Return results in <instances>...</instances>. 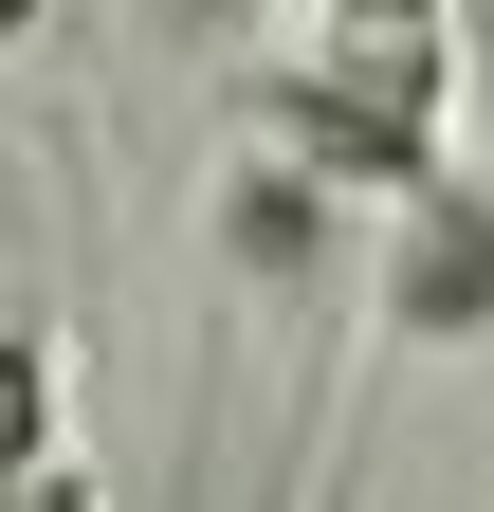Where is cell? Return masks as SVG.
<instances>
[{
	"label": "cell",
	"instance_id": "obj_4",
	"mask_svg": "<svg viewBox=\"0 0 494 512\" xmlns=\"http://www.w3.org/2000/svg\"><path fill=\"white\" fill-rule=\"evenodd\" d=\"M74 439H55V330H0V512H19Z\"/></svg>",
	"mask_w": 494,
	"mask_h": 512
},
{
	"label": "cell",
	"instance_id": "obj_2",
	"mask_svg": "<svg viewBox=\"0 0 494 512\" xmlns=\"http://www.w3.org/2000/svg\"><path fill=\"white\" fill-rule=\"evenodd\" d=\"M293 74H330L348 110H385L403 147H440V128H458V0H330V37L293 55Z\"/></svg>",
	"mask_w": 494,
	"mask_h": 512
},
{
	"label": "cell",
	"instance_id": "obj_3",
	"mask_svg": "<svg viewBox=\"0 0 494 512\" xmlns=\"http://www.w3.org/2000/svg\"><path fill=\"white\" fill-rule=\"evenodd\" d=\"M220 275L275 293V311H312V293L348 275V202H330V183H293L275 147H238V165H220Z\"/></svg>",
	"mask_w": 494,
	"mask_h": 512
},
{
	"label": "cell",
	"instance_id": "obj_5",
	"mask_svg": "<svg viewBox=\"0 0 494 512\" xmlns=\"http://www.w3.org/2000/svg\"><path fill=\"white\" fill-rule=\"evenodd\" d=\"M129 19H147L165 55H257V19H275V0H129Z\"/></svg>",
	"mask_w": 494,
	"mask_h": 512
},
{
	"label": "cell",
	"instance_id": "obj_7",
	"mask_svg": "<svg viewBox=\"0 0 494 512\" xmlns=\"http://www.w3.org/2000/svg\"><path fill=\"white\" fill-rule=\"evenodd\" d=\"M55 19H74V0H0V55H19V37H55Z\"/></svg>",
	"mask_w": 494,
	"mask_h": 512
},
{
	"label": "cell",
	"instance_id": "obj_6",
	"mask_svg": "<svg viewBox=\"0 0 494 512\" xmlns=\"http://www.w3.org/2000/svg\"><path fill=\"white\" fill-rule=\"evenodd\" d=\"M19 512H110V494H92V458H55V476H37Z\"/></svg>",
	"mask_w": 494,
	"mask_h": 512
},
{
	"label": "cell",
	"instance_id": "obj_1",
	"mask_svg": "<svg viewBox=\"0 0 494 512\" xmlns=\"http://www.w3.org/2000/svg\"><path fill=\"white\" fill-rule=\"evenodd\" d=\"M366 293H385V348H403V366L494 348V183H476V165H440V183H421V202L385 220Z\"/></svg>",
	"mask_w": 494,
	"mask_h": 512
}]
</instances>
